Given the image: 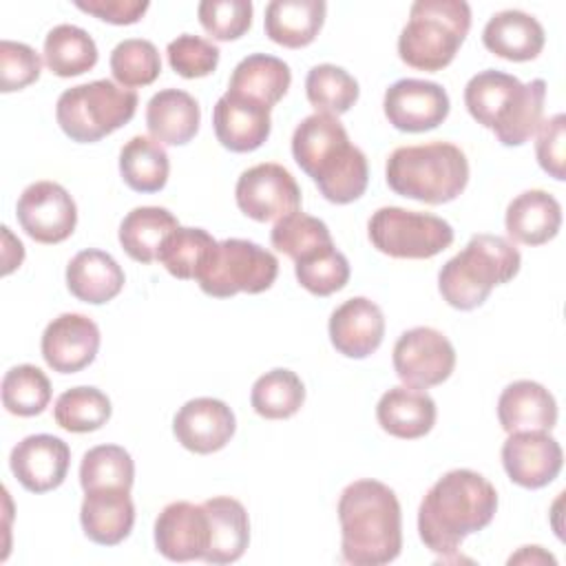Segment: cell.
<instances>
[{
    "label": "cell",
    "mask_w": 566,
    "mask_h": 566,
    "mask_svg": "<svg viewBox=\"0 0 566 566\" xmlns=\"http://www.w3.org/2000/svg\"><path fill=\"white\" fill-rule=\"evenodd\" d=\"M201 122L197 99L181 88H164L148 99L146 128L150 137L166 146L188 144Z\"/></svg>",
    "instance_id": "484cf974"
},
{
    "label": "cell",
    "mask_w": 566,
    "mask_h": 566,
    "mask_svg": "<svg viewBox=\"0 0 566 566\" xmlns=\"http://www.w3.org/2000/svg\"><path fill=\"white\" fill-rule=\"evenodd\" d=\"M270 241L279 252L287 254L294 263H301L318 254L321 250L334 245L327 223L301 210L281 217L270 232Z\"/></svg>",
    "instance_id": "d590c367"
},
{
    "label": "cell",
    "mask_w": 566,
    "mask_h": 566,
    "mask_svg": "<svg viewBox=\"0 0 566 566\" xmlns=\"http://www.w3.org/2000/svg\"><path fill=\"white\" fill-rule=\"evenodd\" d=\"M166 55H168L170 69L177 75L186 80H195V77H206L217 69L221 51L217 44H212L201 35L181 33L172 42H168Z\"/></svg>",
    "instance_id": "f6af8a7d"
},
{
    "label": "cell",
    "mask_w": 566,
    "mask_h": 566,
    "mask_svg": "<svg viewBox=\"0 0 566 566\" xmlns=\"http://www.w3.org/2000/svg\"><path fill=\"white\" fill-rule=\"evenodd\" d=\"M51 402V382L35 365H15L2 378V405L9 413L31 418Z\"/></svg>",
    "instance_id": "60d3db41"
},
{
    "label": "cell",
    "mask_w": 566,
    "mask_h": 566,
    "mask_svg": "<svg viewBox=\"0 0 566 566\" xmlns=\"http://www.w3.org/2000/svg\"><path fill=\"white\" fill-rule=\"evenodd\" d=\"M80 522L84 535L99 546L124 542L135 524V504L128 489L104 486L84 491Z\"/></svg>",
    "instance_id": "7402d4cb"
},
{
    "label": "cell",
    "mask_w": 566,
    "mask_h": 566,
    "mask_svg": "<svg viewBox=\"0 0 566 566\" xmlns=\"http://www.w3.org/2000/svg\"><path fill=\"white\" fill-rule=\"evenodd\" d=\"M214 245H217V241L208 230L179 226L177 230H172L166 237V241L157 254V261L175 279L190 281V279H197L199 270L206 265Z\"/></svg>",
    "instance_id": "74e56055"
},
{
    "label": "cell",
    "mask_w": 566,
    "mask_h": 566,
    "mask_svg": "<svg viewBox=\"0 0 566 566\" xmlns=\"http://www.w3.org/2000/svg\"><path fill=\"white\" fill-rule=\"evenodd\" d=\"M111 73L124 88L153 84L161 73L157 46L144 38L122 40L111 53Z\"/></svg>",
    "instance_id": "b9f144b4"
},
{
    "label": "cell",
    "mask_w": 566,
    "mask_h": 566,
    "mask_svg": "<svg viewBox=\"0 0 566 566\" xmlns=\"http://www.w3.org/2000/svg\"><path fill=\"white\" fill-rule=\"evenodd\" d=\"M502 464L517 486L542 489L559 475L564 453L548 431H513L502 444Z\"/></svg>",
    "instance_id": "9a60e30c"
},
{
    "label": "cell",
    "mask_w": 566,
    "mask_h": 566,
    "mask_svg": "<svg viewBox=\"0 0 566 566\" xmlns=\"http://www.w3.org/2000/svg\"><path fill=\"white\" fill-rule=\"evenodd\" d=\"M279 259L248 239L217 241L206 265L197 274L203 294L230 298L239 292L261 294L276 281Z\"/></svg>",
    "instance_id": "9c48e42d"
},
{
    "label": "cell",
    "mask_w": 566,
    "mask_h": 566,
    "mask_svg": "<svg viewBox=\"0 0 566 566\" xmlns=\"http://www.w3.org/2000/svg\"><path fill=\"white\" fill-rule=\"evenodd\" d=\"M497 420L506 433L551 431L557 424V402L544 385L515 380L497 398Z\"/></svg>",
    "instance_id": "603a6c76"
},
{
    "label": "cell",
    "mask_w": 566,
    "mask_h": 566,
    "mask_svg": "<svg viewBox=\"0 0 566 566\" xmlns=\"http://www.w3.org/2000/svg\"><path fill=\"white\" fill-rule=\"evenodd\" d=\"M99 327L93 318L66 312L53 318L42 334V358L57 374H75L88 367L99 349Z\"/></svg>",
    "instance_id": "2e32d148"
},
{
    "label": "cell",
    "mask_w": 566,
    "mask_h": 566,
    "mask_svg": "<svg viewBox=\"0 0 566 566\" xmlns=\"http://www.w3.org/2000/svg\"><path fill=\"white\" fill-rule=\"evenodd\" d=\"M197 15L208 35L219 42L239 40L252 24L250 0H203L197 7Z\"/></svg>",
    "instance_id": "ee69618b"
},
{
    "label": "cell",
    "mask_w": 566,
    "mask_h": 566,
    "mask_svg": "<svg viewBox=\"0 0 566 566\" xmlns=\"http://www.w3.org/2000/svg\"><path fill=\"white\" fill-rule=\"evenodd\" d=\"M294 274L301 287L310 294L329 296L347 285L349 261L340 250H336V245H332L301 263H294Z\"/></svg>",
    "instance_id": "7bdbcfd3"
},
{
    "label": "cell",
    "mask_w": 566,
    "mask_h": 566,
    "mask_svg": "<svg viewBox=\"0 0 566 566\" xmlns=\"http://www.w3.org/2000/svg\"><path fill=\"white\" fill-rule=\"evenodd\" d=\"M119 172L135 192H159L170 172L166 148L153 137L135 135L119 150Z\"/></svg>",
    "instance_id": "d6a6232c"
},
{
    "label": "cell",
    "mask_w": 566,
    "mask_h": 566,
    "mask_svg": "<svg viewBox=\"0 0 566 566\" xmlns=\"http://www.w3.org/2000/svg\"><path fill=\"white\" fill-rule=\"evenodd\" d=\"M546 82L522 84L515 75L486 69L475 73L464 86L469 115L491 128L502 146H522L537 133L544 115Z\"/></svg>",
    "instance_id": "277c9868"
},
{
    "label": "cell",
    "mask_w": 566,
    "mask_h": 566,
    "mask_svg": "<svg viewBox=\"0 0 566 566\" xmlns=\"http://www.w3.org/2000/svg\"><path fill=\"white\" fill-rule=\"evenodd\" d=\"M566 139V117L564 113H557L539 124L537 128V142H535V155L544 172H548L553 179L564 181V142Z\"/></svg>",
    "instance_id": "7dc6e473"
},
{
    "label": "cell",
    "mask_w": 566,
    "mask_h": 566,
    "mask_svg": "<svg viewBox=\"0 0 566 566\" xmlns=\"http://www.w3.org/2000/svg\"><path fill=\"white\" fill-rule=\"evenodd\" d=\"M367 234L378 252L394 259H431L453 243L449 221L398 206L378 208L367 223Z\"/></svg>",
    "instance_id": "30bf717a"
},
{
    "label": "cell",
    "mask_w": 566,
    "mask_h": 566,
    "mask_svg": "<svg viewBox=\"0 0 566 566\" xmlns=\"http://www.w3.org/2000/svg\"><path fill=\"white\" fill-rule=\"evenodd\" d=\"M522 265L520 250L497 234H473L464 250L451 256L440 274L438 290L455 310L480 307L495 285L511 281Z\"/></svg>",
    "instance_id": "8992f818"
},
{
    "label": "cell",
    "mask_w": 566,
    "mask_h": 566,
    "mask_svg": "<svg viewBox=\"0 0 566 566\" xmlns=\"http://www.w3.org/2000/svg\"><path fill=\"white\" fill-rule=\"evenodd\" d=\"M528 562L531 564H546V562L555 564V557L548 555L542 546H522L520 553L509 557V564H528Z\"/></svg>",
    "instance_id": "681fc988"
},
{
    "label": "cell",
    "mask_w": 566,
    "mask_h": 566,
    "mask_svg": "<svg viewBox=\"0 0 566 566\" xmlns=\"http://www.w3.org/2000/svg\"><path fill=\"white\" fill-rule=\"evenodd\" d=\"M71 449L51 433H35L20 440L9 455V467L15 480L31 493L57 489L69 471Z\"/></svg>",
    "instance_id": "ac0fdd59"
},
{
    "label": "cell",
    "mask_w": 566,
    "mask_h": 566,
    "mask_svg": "<svg viewBox=\"0 0 566 566\" xmlns=\"http://www.w3.org/2000/svg\"><path fill=\"white\" fill-rule=\"evenodd\" d=\"M471 29V7L464 0H418L398 38L400 60L418 71L449 66Z\"/></svg>",
    "instance_id": "52a82bcc"
},
{
    "label": "cell",
    "mask_w": 566,
    "mask_h": 566,
    "mask_svg": "<svg viewBox=\"0 0 566 566\" xmlns=\"http://www.w3.org/2000/svg\"><path fill=\"white\" fill-rule=\"evenodd\" d=\"M385 117L405 133H424L438 128L451 108L447 91L438 82L405 77L385 91Z\"/></svg>",
    "instance_id": "5bb4252c"
},
{
    "label": "cell",
    "mask_w": 566,
    "mask_h": 566,
    "mask_svg": "<svg viewBox=\"0 0 566 566\" xmlns=\"http://www.w3.org/2000/svg\"><path fill=\"white\" fill-rule=\"evenodd\" d=\"M385 179L400 197L440 206L453 201L467 188L469 161L449 142L400 146L387 159Z\"/></svg>",
    "instance_id": "5b68a950"
},
{
    "label": "cell",
    "mask_w": 566,
    "mask_h": 566,
    "mask_svg": "<svg viewBox=\"0 0 566 566\" xmlns=\"http://www.w3.org/2000/svg\"><path fill=\"white\" fill-rule=\"evenodd\" d=\"M327 4L323 0H272L265 7V35L287 49H301L323 29Z\"/></svg>",
    "instance_id": "f1b7e54d"
},
{
    "label": "cell",
    "mask_w": 566,
    "mask_h": 566,
    "mask_svg": "<svg viewBox=\"0 0 566 566\" xmlns=\"http://www.w3.org/2000/svg\"><path fill=\"white\" fill-rule=\"evenodd\" d=\"M179 228L177 217L159 206L133 208L119 223V243L124 252L139 263L157 261L166 237Z\"/></svg>",
    "instance_id": "1f68e13d"
},
{
    "label": "cell",
    "mask_w": 566,
    "mask_h": 566,
    "mask_svg": "<svg viewBox=\"0 0 566 566\" xmlns=\"http://www.w3.org/2000/svg\"><path fill=\"white\" fill-rule=\"evenodd\" d=\"M234 199L245 217L254 221H279L301 208V188L285 166L265 161L241 172Z\"/></svg>",
    "instance_id": "7c38bea8"
},
{
    "label": "cell",
    "mask_w": 566,
    "mask_h": 566,
    "mask_svg": "<svg viewBox=\"0 0 566 566\" xmlns=\"http://www.w3.org/2000/svg\"><path fill=\"white\" fill-rule=\"evenodd\" d=\"M290 84L292 71L281 57L252 53L234 66L228 91L272 108L287 93Z\"/></svg>",
    "instance_id": "4dcf8cb0"
},
{
    "label": "cell",
    "mask_w": 566,
    "mask_h": 566,
    "mask_svg": "<svg viewBox=\"0 0 566 566\" xmlns=\"http://www.w3.org/2000/svg\"><path fill=\"white\" fill-rule=\"evenodd\" d=\"M75 7L111 24H135L148 11V0H77Z\"/></svg>",
    "instance_id": "c3c4849f"
},
{
    "label": "cell",
    "mask_w": 566,
    "mask_h": 566,
    "mask_svg": "<svg viewBox=\"0 0 566 566\" xmlns=\"http://www.w3.org/2000/svg\"><path fill=\"white\" fill-rule=\"evenodd\" d=\"M544 27L531 13L520 9L497 11L482 31L484 46L509 62L535 60L544 49Z\"/></svg>",
    "instance_id": "d4e9b609"
},
{
    "label": "cell",
    "mask_w": 566,
    "mask_h": 566,
    "mask_svg": "<svg viewBox=\"0 0 566 566\" xmlns=\"http://www.w3.org/2000/svg\"><path fill=\"white\" fill-rule=\"evenodd\" d=\"M327 329L338 354L347 358H367L382 343L385 316L374 301L354 296L332 312Z\"/></svg>",
    "instance_id": "44dd1931"
},
{
    "label": "cell",
    "mask_w": 566,
    "mask_h": 566,
    "mask_svg": "<svg viewBox=\"0 0 566 566\" xmlns=\"http://www.w3.org/2000/svg\"><path fill=\"white\" fill-rule=\"evenodd\" d=\"M44 64L57 77H75L97 64L95 40L75 24H57L44 38Z\"/></svg>",
    "instance_id": "836d02e7"
},
{
    "label": "cell",
    "mask_w": 566,
    "mask_h": 566,
    "mask_svg": "<svg viewBox=\"0 0 566 566\" xmlns=\"http://www.w3.org/2000/svg\"><path fill=\"white\" fill-rule=\"evenodd\" d=\"M20 228L38 243H60L77 226V206L69 190L55 181H35L15 203Z\"/></svg>",
    "instance_id": "4fadbf2b"
},
{
    "label": "cell",
    "mask_w": 566,
    "mask_h": 566,
    "mask_svg": "<svg viewBox=\"0 0 566 566\" xmlns=\"http://www.w3.org/2000/svg\"><path fill=\"white\" fill-rule=\"evenodd\" d=\"M210 520V546L203 557L208 564L237 562L250 542V520L245 506L230 497L217 495L201 502Z\"/></svg>",
    "instance_id": "f546056e"
},
{
    "label": "cell",
    "mask_w": 566,
    "mask_h": 566,
    "mask_svg": "<svg viewBox=\"0 0 566 566\" xmlns=\"http://www.w3.org/2000/svg\"><path fill=\"white\" fill-rule=\"evenodd\" d=\"M340 553L354 566H382L402 548V513L396 493L378 480L347 484L338 500Z\"/></svg>",
    "instance_id": "3957f363"
},
{
    "label": "cell",
    "mask_w": 566,
    "mask_h": 566,
    "mask_svg": "<svg viewBox=\"0 0 566 566\" xmlns=\"http://www.w3.org/2000/svg\"><path fill=\"white\" fill-rule=\"evenodd\" d=\"M455 367L451 340L433 327H411L394 345V369L398 378L418 389L444 382Z\"/></svg>",
    "instance_id": "8fae6325"
},
{
    "label": "cell",
    "mask_w": 566,
    "mask_h": 566,
    "mask_svg": "<svg viewBox=\"0 0 566 566\" xmlns=\"http://www.w3.org/2000/svg\"><path fill=\"white\" fill-rule=\"evenodd\" d=\"M504 226L513 241L524 245H542L559 232L562 206L546 190H524L509 203Z\"/></svg>",
    "instance_id": "83f0119b"
},
{
    "label": "cell",
    "mask_w": 566,
    "mask_h": 566,
    "mask_svg": "<svg viewBox=\"0 0 566 566\" xmlns=\"http://www.w3.org/2000/svg\"><path fill=\"white\" fill-rule=\"evenodd\" d=\"M135 480V462L119 444H97L82 455L80 484L84 491L119 486L128 489Z\"/></svg>",
    "instance_id": "ab89813d"
},
{
    "label": "cell",
    "mask_w": 566,
    "mask_h": 566,
    "mask_svg": "<svg viewBox=\"0 0 566 566\" xmlns=\"http://www.w3.org/2000/svg\"><path fill=\"white\" fill-rule=\"evenodd\" d=\"M42 60L35 49L24 42H0V91H22L40 77Z\"/></svg>",
    "instance_id": "bcb514c9"
},
{
    "label": "cell",
    "mask_w": 566,
    "mask_h": 566,
    "mask_svg": "<svg viewBox=\"0 0 566 566\" xmlns=\"http://www.w3.org/2000/svg\"><path fill=\"white\" fill-rule=\"evenodd\" d=\"M139 97L113 80H93L66 88L55 104V119L66 137L77 144H93L128 124Z\"/></svg>",
    "instance_id": "ba28073f"
},
{
    "label": "cell",
    "mask_w": 566,
    "mask_h": 566,
    "mask_svg": "<svg viewBox=\"0 0 566 566\" xmlns=\"http://www.w3.org/2000/svg\"><path fill=\"white\" fill-rule=\"evenodd\" d=\"M212 126L223 148L232 153H252L270 137V108L226 91L212 108Z\"/></svg>",
    "instance_id": "ffe728a7"
},
{
    "label": "cell",
    "mask_w": 566,
    "mask_h": 566,
    "mask_svg": "<svg viewBox=\"0 0 566 566\" xmlns=\"http://www.w3.org/2000/svg\"><path fill=\"white\" fill-rule=\"evenodd\" d=\"M250 402L261 418L285 420L303 407L305 385L292 369L276 367L254 380Z\"/></svg>",
    "instance_id": "e575fe53"
},
{
    "label": "cell",
    "mask_w": 566,
    "mask_h": 566,
    "mask_svg": "<svg viewBox=\"0 0 566 566\" xmlns=\"http://www.w3.org/2000/svg\"><path fill=\"white\" fill-rule=\"evenodd\" d=\"M292 157L332 203H352L367 190V157L334 115H307L294 128Z\"/></svg>",
    "instance_id": "7a4b0ae2"
},
{
    "label": "cell",
    "mask_w": 566,
    "mask_h": 566,
    "mask_svg": "<svg viewBox=\"0 0 566 566\" xmlns=\"http://www.w3.org/2000/svg\"><path fill=\"white\" fill-rule=\"evenodd\" d=\"M237 431L232 409L217 398H192L172 418V433L177 442L199 455L223 449Z\"/></svg>",
    "instance_id": "d6986e66"
},
{
    "label": "cell",
    "mask_w": 566,
    "mask_h": 566,
    "mask_svg": "<svg viewBox=\"0 0 566 566\" xmlns=\"http://www.w3.org/2000/svg\"><path fill=\"white\" fill-rule=\"evenodd\" d=\"M124 281L122 265L104 250H82L66 265V287L82 303L102 305L113 301Z\"/></svg>",
    "instance_id": "4316f807"
},
{
    "label": "cell",
    "mask_w": 566,
    "mask_h": 566,
    "mask_svg": "<svg viewBox=\"0 0 566 566\" xmlns=\"http://www.w3.org/2000/svg\"><path fill=\"white\" fill-rule=\"evenodd\" d=\"M155 546L170 562L203 559L210 546V520L203 504L170 502L155 520Z\"/></svg>",
    "instance_id": "e0dca14e"
},
{
    "label": "cell",
    "mask_w": 566,
    "mask_h": 566,
    "mask_svg": "<svg viewBox=\"0 0 566 566\" xmlns=\"http://www.w3.org/2000/svg\"><path fill=\"white\" fill-rule=\"evenodd\" d=\"M111 400L97 387H71L62 391L53 407L57 427L71 433H88L102 429L111 418Z\"/></svg>",
    "instance_id": "8d00e7d4"
},
{
    "label": "cell",
    "mask_w": 566,
    "mask_h": 566,
    "mask_svg": "<svg viewBox=\"0 0 566 566\" xmlns=\"http://www.w3.org/2000/svg\"><path fill=\"white\" fill-rule=\"evenodd\" d=\"M436 413L433 398L424 389L409 385L391 387L376 405V418L382 431L402 440L427 436L436 424Z\"/></svg>",
    "instance_id": "cb8c5ba5"
},
{
    "label": "cell",
    "mask_w": 566,
    "mask_h": 566,
    "mask_svg": "<svg viewBox=\"0 0 566 566\" xmlns=\"http://www.w3.org/2000/svg\"><path fill=\"white\" fill-rule=\"evenodd\" d=\"M305 95L316 113L343 115L358 99V82L336 64H316L305 77Z\"/></svg>",
    "instance_id": "f35d334b"
},
{
    "label": "cell",
    "mask_w": 566,
    "mask_h": 566,
    "mask_svg": "<svg viewBox=\"0 0 566 566\" xmlns=\"http://www.w3.org/2000/svg\"><path fill=\"white\" fill-rule=\"evenodd\" d=\"M497 511L495 486L471 469H453L438 478L418 509L422 544L442 555H455L460 544L491 524Z\"/></svg>",
    "instance_id": "6da1fadb"
}]
</instances>
